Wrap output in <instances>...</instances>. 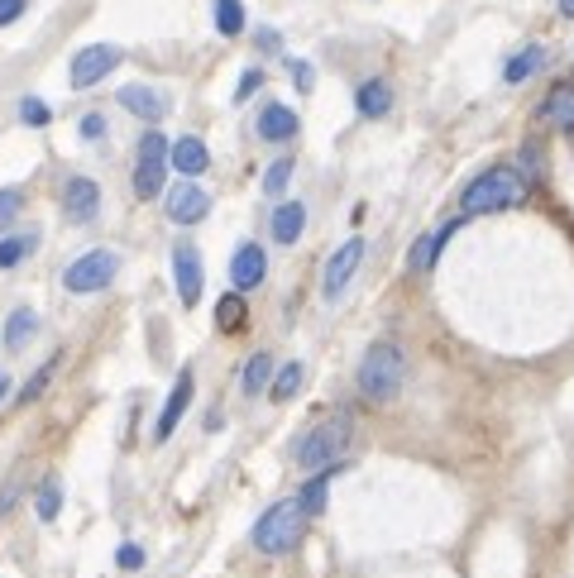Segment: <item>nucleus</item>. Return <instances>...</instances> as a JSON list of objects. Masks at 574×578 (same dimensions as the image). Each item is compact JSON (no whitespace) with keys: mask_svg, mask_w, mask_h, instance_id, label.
<instances>
[{"mask_svg":"<svg viewBox=\"0 0 574 578\" xmlns=\"http://www.w3.org/2000/svg\"><path fill=\"white\" fill-rule=\"evenodd\" d=\"M531 182L527 172H517L512 163H498V168L479 172L460 196V211L464 215H498V211H517L522 201H527Z\"/></svg>","mask_w":574,"mask_h":578,"instance_id":"nucleus-1","label":"nucleus"},{"mask_svg":"<svg viewBox=\"0 0 574 578\" xmlns=\"http://www.w3.org/2000/svg\"><path fill=\"white\" fill-rule=\"evenodd\" d=\"M302 531H307V507L302 497H287V502H273L259 526H254V550L259 555H292L302 545Z\"/></svg>","mask_w":574,"mask_h":578,"instance_id":"nucleus-2","label":"nucleus"},{"mask_svg":"<svg viewBox=\"0 0 574 578\" xmlns=\"http://www.w3.org/2000/svg\"><path fill=\"white\" fill-rule=\"evenodd\" d=\"M407 383V359H402L398 344H374L369 354H364V364H359V392L369 397V402H393Z\"/></svg>","mask_w":574,"mask_h":578,"instance_id":"nucleus-3","label":"nucleus"},{"mask_svg":"<svg viewBox=\"0 0 574 578\" xmlns=\"http://www.w3.org/2000/svg\"><path fill=\"white\" fill-rule=\"evenodd\" d=\"M350 435H354V421L345 411H335V416H326L321 426H311L307 435L297 440V464H302V469H331V464H340Z\"/></svg>","mask_w":574,"mask_h":578,"instance_id":"nucleus-4","label":"nucleus"},{"mask_svg":"<svg viewBox=\"0 0 574 578\" xmlns=\"http://www.w3.org/2000/svg\"><path fill=\"white\" fill-rule=\"evenodd\" d=\"M168 168H173V144H168L158 129H149V134L139 139V158H134V196H139V201H154V196L163 192Z\"/></svg>","mask_w":574,"mask_h":578,"instance_id":"nucleus-5","label":"nucleus"},{"mask_svg":"<svg viewBox=\"0 0 574 578\" xmlns=\"http://www.w3.org/2000/svg\"><path fill=\"white\" fill-rule=\"evenodd\" d=\"M115 273H120V254H115V249H91V254H82L77 263H67L63 287L77 292V297H91V292H106L115 282Z\"/></svg>","mask_w":574,"mask_h":578,"instance_id":"nucleus-6","label":"nucleus"},{"mask_svg":"<svg viewBox=\"0 0 574 578\" xmlns=\"http://www.w3.org/2000/svg\"><path fill=\"white\" fill-rule=\"evenodd\" d=\"M120 58H125V53H120L115 43H91V48H82V53L72 58V72H67V77H72L77 91H87V86H96L101 77H111L115 67H120Z\"/></svg>","mask_w":574,"mask_h":578,"instance_id":"nucleus-7","label":"nucleus"},{"mask_svg":"<svg viewBox=\"0 0 574 578\" xmlns=\"http://www.w3.org/2000/svg\"><path fill=\"white\" fill-rule=\"evenodd\" d=\"M359 263H364V239H345V244L326 258V273H321V292H326V301L345 297V287H350V278L359 273Z\"/></svg>","mask_w":574,"mask_h":578,"instance_id":"nucleus-8","label":"nucleus"},{"mask_svg":"<svg viewBox=\"0 0 574 578\" xmlns=\"http://www.w3.org/2000/svg\"><path fill=\"white\" fill-rule=\"evenodd\" d=\"M173 278H177V297H182V306H197L206 273H201V258H197L192 244H177L173 249Z\"/></svg>","mask_w":574,"mask_h":578,"instance_id":"nucleus-9","label":"nucleus"},{"mask_svg":"<svg viewBox=\"0 0 574 578\" xmlns=\"http://www.w3.org/2000/svg\"><path fill=\"white\" fill-rule=\"evenodd\" d=\"M206 211H211V196L201 192L197 182H182L168 192V220L173 225H197V220H206Z\"/></svg>","mask_w":574,"mask_h":578,"instance_id":"nucleus-10","label":"nucleus"},{"mask_svg":"<svg viewBox=\"0 0 574 578\" xmlns=\"http://www.w3.org/2000/svg\"><path fill=\"white\" fill-rule=\"evenodd\" d=\"M268 273V258H264V244H240L235 258H230V282L235 292H254Z\"/></svg>","mask_w":574,"mask_h":578,"instance_id":"nucleus-11","label":"nucleus"},{"mask_svg":"<svg viewBox=\"0 0 574 578\" xmlns=\"http://www.w3.org/2000/svg\"><path fill=\"white\" fill-rule=\"evenodd\" d=\"M297 129H302V120H297V110L283 106V101H268V106L259 110V134H264L268 144H287V139H297Z\"/></svg>","mask_w":574,"mask_h":578,"instance_id":"nucleus-12","label":"nucleus"},{"mask_svg":"<svg viewBox=\"0 0 574 578\" xmlns=\"http://www.w3.org/2000/svg\"><path fill=\"white\" fill-rule=\"evenodd\" d=\"M63 206L72 220H96V211H101V187H96L91 177H67Z\"/></svg>","mask_w":574,"mask_h":578,"instance_id":"nucleus-13","label":"nucleus"},{"mask_svg":"<svg viewBox=\"0 0 574 578\" xmlns=\"http://www.w3.org/2000/svg\"><path fill=\"white\" fill-rule=\"evenodd\" d=\"M187 402H192V373L182 368V373H177V383H173V392H168V407H163V416H158V426H154V440H158V445H163V440H168V435L177 430V421H182Z\"/></svg>","mask_w":574,"mask_h":578,"instance_id":"nucleus-14","label":"nucleus"},{"mask_svg":"<svg viewBox=\"0 0 574 578\" xmlns=\"http://www.w3.org/2000/svg\"><path fill=\"white\" fill-rule=\"evenodd\" d=\"M541 120L551 129H565V134H574V86L560 82L551 86V96L541 101Z\"/></svg>","mask_w":574,"mask_h":578,"instance_id":"nucleus-15","label":"nucleus"},{"mask_svg":"<svg viewBox=\"0 0 574 578\" xmlns=\"http://www.w3.org/2000/svg\"><path fill=\"white\" fill-rule=\"evenodd\" d=\"M354 106H359L364 120H383V115L393 110V86L383 82V77H369V82L354 91Z\"/></svg>","mask_w":574,"mask_h":578,"instance_id":"nucleus-16","label":"nucleus"},{"mask_svg":"<svg viewBox=\"0 0 574 578\" xmlns=\"http://www.w3.org/2000/svg\"><path fill=\"white\" fill-rule=\"evenodd\" d=\"M464 220H469V215H460V220H450V225H441L436 235H421L417 244H412V254H407V268H417V273H426V268L436 263V254L445 249V239L455 235V230H460Z\"/></svg>","mask_w":574,"mask_h":578,"instance_id":"nucleus-17","label":"nucleus"},{"mask_svg":"<svg viewBox=\"0 0 574 578\" xmlns=\"http://www.w3.org/2000/svg\"><path fill=\"white\" fill-rule=\"evenodd\" d=\"M120 106L130 110V115H139V120H158L163 110H168V101L158 96L154 86H120Z\"/></svg>","mask_w":574,"mask_h":578,"instance_id":"nucleus-18","label":"nucleus"},{"mask_svg":"<svg viewBox=\"0 0 574 578\" xmlns=\"http://www.w3.org/2000/svg\"><path fill=\"white\" fill-rule=\"evenodd\" d=\"M302 230H307V206H302V201L273 206V239H278V244H297Z\"/></svg>","mask_w":574,"mask_h":578,"instance_id":"nucleus-19","label":"nucleus"},{"mask_svg":"<svg viewBox=\"0 0 574 578\" xmlns=\"http://www.w3.org/2000/svg\"><path fill=\"white\" fill-rule=\"evenodd\" d=\"M173 168L182 172V177H201V172L211 168V153H206V144H201L197 134H187V139L173 144Z\"/></svg>","mask_w":574,"mask_h":578,"instance_id":"nucleus-20","label":"nucleus"},{"mask_svg":"<svg viewBox=\"0 0 574 578\" xmlns=\"http://www.w3.org/2000/svg\"><path fill=\"white\" fill-rule=\"evenodd\" d=\"M541 67H546V48H541V43H527L522 53H512V58H508V67H503V82L522 86L527 77H536Z\"/></svg>","mask_w":574,"mask_h":578,"instance_id":"nucleus-21","label":"nucleus"},{"mask_svg":"<svg viewBox=\"0 0 574 578\" xmlns=\"http://www.w3.org/2000/svg\"><path fill=\"white\" fill-rule=\"evenodd\" d=\"M240 387H244V397H259V392H268V387H273V354H254V359L244 364Z\"/></svg>","mask_w":574,"mask_h":578,"instance_id":"nucleus-22","label":"nucleus"},{"mask_svg":"<svg viewBox=\"0 0 574 578\" xmlns=\"http://www.w3.org/2000/svg\"><path fill=\"white\" fill-rule=\"evenodd\" d=\"M244 321H249L244 292H225V297L216 301V325H221L225 335H235V330H244Z\"/></svg>","mask_w":574,"mask_h":578,"instance_id":"nucleus-23","label":"nucleus"},{"mask_svg":"<svg viewBox=\"0 0 574 578\" xmlns=\"http://www.w3.org/2000/svg\"><path fill=\"white\" fill-rule=\"evenodd\" d=\"M335 473H340V464H331V469H316V478H311L307 488H302V507H307V516H321V512H326V488H331Z\"/></svg>","mask_w":574,"mask_h":578,"instance_id":"nucleus-24","label":"nucleus"},{"mask_svg":"<svg viewBox=\"0 0 574 578\" xmlns=\"http://www.w3.org/2000/svg\"><path fill=\"white\" fill-rule=\"evenodd\" d=\"M302 378H307V368L297 364V359H292V364H283L278 373H273V387H268V397H273V402H287V397H297Z\"/></svg>","mask_w":574,"mask_h":578,"instance_id":"nucleus-25","label":"nucleus"},{"mask_svg":"<svg viewBox=\"0 0 574 578\" xmlns=\"http://www.w3.org/2000/svg\"><path fill=\"white\" fill-rule=\"evenodd\" d=\"M34 330H39V316H34L29 306H20V311L10 316V330H5V349H20V344L29 340Z\"/></svg>","mask_w":574,"mask_h":578,"instance_id":"nucleus-26","label":"nucleus"},{"mask_svg":"<svg viewBox=\"0 0 574 578\" xmlns=\"http://www.w3.org/2000/svg\"><path fill=\"white\" fill-rule=\"evenodd\" d=\"M216 29H221L225 39L244 34V5L240 0H216Z\"/></svg>","mask_w":574,"mask_h":578,"instance_id":"nucleus-27","label":"nucleus"},{"mask_svg":"<svg viewBox=\"0 0 574 578\" xmlns=\"http://www.w3.org/2000/svg\"><path fill=\"white\" fill-rule=\"evenodd\" d=\"M34 254V235H5L0 239V268H15Z\"/></svg>","mask_w":574,"mask_h":578,"instance_id":"nucleus-28","label":"nucleus"},{"mask_svg":"<svg viewBox=\"0 0 574 578\" xmlns=\"http://www.w3.org/2000/svg\"><path fill=\"white\" fill-rule=\"evenodd\" d=\"M34 507H39V521H53V516H58V507H63V488L48 478L44 488H39V497H34Z\"/></svg>","mask_w":574,"mask_h":578,"instance_id":"nucleus-29","label":"nucleus"},{"mask_svg":"<svg viewBox=\"0 0 574 578\" xmlns=\"http://www.w3.org/2000/svg\"><path fill=\"white\" fill-rule=\"evenodd\" d=\"M292 168H297V163H292V158H278V163H273V168L264 172V192L268 196H278L287 187V177H292Z\"/></svg>","mask_w":574,"mask_h":578,"instance_id":"nucleus-30","label":"nucleus"},{"mask_svg":"<svg viewBox=\"0 0 574 578\" xmlns=\"http://www.w3.org/2000/svg\"><path fill=\"white\" fill-rule=\"evenodd\" d=\"M20 120H24V125H48V120H53V110H48L39 96H24V101H20Z\"/></svg>","mask_w":574,"mask_h":578,"instance_id":"nucleus-31","label":"nucleus"},{"mask_svg":"<svg viewBox=\"0 0 574 578\" xmlns=\"http://www.w3.org/2000/svg\"><path fill=\"white\" fill-rule=\"evenodd\" d=\"M20 211H24V192L5 187V192H0V230H5V225H10V220H15Z\"/></svg>","mask_w":574,"mask_h":578,"instance_id":"nucleus-32","label":"nucleus"},{"mask_svg":"<svg viewBox=\"0 0 574 578\" xmlns=\"http://www.w3.org/2000/svg\"><path fill=\"white\" fill-rule=\"evenodd\" d=\"M48 378H53V364H44L39 373H34V378H29V383L20 387V402H34V397H39V392L48 387Z\"/></svg>","mask_w":574,"mask_h":578,"instance_id":"nucleus-33","label":"nucleus"},{"mask_svg":"<svg viewBox=\"0 0 574 578\" xmlns=\"http://www.w3.org/2000/svg\"><path fill=\"white\" fill-rule=\"evenodd\" d=\"M259 86H264V72H259V67H249V72L240 77V86H235V101H249Z\"/></svg>","mask_w":574,"mask_h":578,"instance_id":"nucleus-34","label":"nucleus"},{"mask_svg":"<svg viewBox=\"0 0 574 578\" xmlns=\"http://www.w3.org/2000/svg\"><path fill=\"white\" fill-rule=\"evenodd\" d=\"M115 559H120V569H144V550L139 545H120Z\"/></svg>","mask_w":574,"mask_h":578,"instance_id":"nucleus-35","label":"nucleus"},{"mask_svg":"<svg viewBox=\"0 0 574 578\" xmlns=\"http://www.w3.org/2000/svg\"><path fill=\"white\" fill-rule=\"evenodd\" d=\"M292 67V82H297V91H311L316 86V72H311V63H287Z\"/></svg>","mask_w":574,"mask_h":578,"instance_id":"nucleus-36","label":"nucleus"},{"mask_svg":"<svg viewBox=\"0 0 574 578\" xmlns=\"http://www.w3.org/2000/svg\"><path fill=\"white\" fill-rule=\"evenodd\" d=\"M24 5H29V0H0V29L20 20V15H24Z\"/></svg>","mask_w":574,"mask_h":578,"instance_id":"nucleus-37","label":"nucleus"},{"mask_svg":"<svg viewBox=\"0 0 574 578\" xmlns=\"http://www.w3.org/2000/svg\"><path fill=\"white\" fill-rule=\"evenodd\" d=\"M101 134H106V120H101V115H87V120H82V139H101Z\"/></svg>","mask_w":574,"mask_h":578,"instance_id":"nucleus-38","label":"nucleus"},{"mask_svg":"<svg viewBox=\"0 0 574 578\" xmlns=\"http://www.w3.org/2000/svg\"><path fill=\"white\" fill-rule=\"evenodd\" d=\"M560 15H565V20H574V0H560Z\"/></svg>","mask_w":574,"mask_h":578,"instance_id":"nucleus-39","label":"nucleus"},{"mask_svg":"<svg viewBox=\"0 0 574 578\" xmlns=\"http://www.w3.org/2000/svg\"><path fill=\"white\" fill-rule=\"evenodd\" d=\"M5 397H10V378L0 373V402H5Z\"/></svg>","mask_w":574,"mask_h":578,"instance_id":"nucleus-40","label":"nucleus"}]
</instances>
